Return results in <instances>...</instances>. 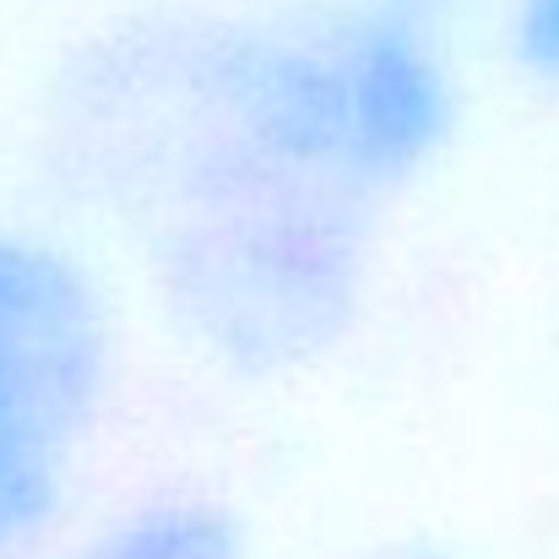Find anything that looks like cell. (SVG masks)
<instances>
[{
	"mask_svg": "<svg viewBox=\"0 0 559 559\" xmlns=\"http://www.w3.org/2000/svg\"><path fill=\"white\" fill-rule=\"evenodd\" d=\"M506 44L522 76L559 93V0H511L506 11Z\"/></svg>",
	"mask_w": 559,
	"mask_h": 559,
	"instance_id": "cell-4",
	"label": "cell"
},
{
	"mask_svg": "<svg viewBox=\"0 0 559 559\" xmlns=\"http://www.w3.org/2000/svg\"><path fill=\"white\" fill-rule=\"evenodd\" d=\"M120 385V321L98 266L0 223V559L49 555Z\"/></svg>",
	"mask_w": 559,
	"mask_h": 559,
	"instance_id": "cell-2",
	"label": "cell"
},
{
	"mask_svg": "<svg viewBox=\"0 0 559 559\" xmlns=\"http://www.w3.org/2000/svg\"><path fill=\"white\" fill-rule=\"evenodd\" d=\"M385 5H407V11H418V16H435L445 0H385Z\"/></svg>",
	"mask_w": 559,
	"mask_h": 559,
	"instance_id": "cell-5",
	"label": "cell"
},
{
	"mask_svg": "<svg viewBox=\"0 0 559 559\" xmlns=\"http://www.w3.org/2000/svg\"><path fill=\"white\" fill-rule=\"evenodd\" d=\"M38 559H250V549L217 500L195 489H153L87 527L71 549Z\"/></svg>",
	"mask_w": 559,
	"mask_h": 559,
	"instance_id": "cell-3",
	"label": "cell"
},
{
	"mask_svg": "<svg viewBox=\"0 0 559 559\" xmlns=\"http://www.w3.org/2000/svg\"><path fill=\"white\" fill-rule=\"evenodd\" d=\"M49 126L164 326L234 380H283L354 337L385 201L451 153L462 87L407 5L164 11L93 38Z\"/></svg>",
	"mask_w": 559,
	"mask_h": 559,
	"instance_id": "cell-1",
	"label": "cell"
},
{
	"mask_svg": "<svg viewBox=\"0 0 559 559\" xmlns=\"http://www.w3.org/2000/svg\"><path fill=\"white\" fill-rule=\"evenodd\" d=\"M402 559H440V555H402Z\"/></svg>",
	"mask_w": 559,
	"mask_h": 559,
	"instance_id": "cell-6",
	"label": "cell"
}]
</instances>
